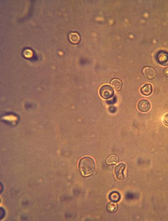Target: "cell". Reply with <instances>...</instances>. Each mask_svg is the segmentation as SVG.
Masks as SVG:
<instances>
[{
  "label": "cell",
  "instance_id": "6da1fadb",
  "mask_svg": "<svg viewBox=\"0 0 168 221\" xmlns=\"http://www.w3.org/2000/svg\"><path fill=\"white\" fill-rule=\"evenodd\" d=\"M79 168L83 176H90L95 171V162L90 157H85L80 160Z\"/></svg>",
  "mask_w": 168,
  "mask_h": 221
},
{
  "label": "cell",
  "instance_id": "7a4b0ae2",
  "mask_svg": "<svg viewBox=\"0 0 168 221\" xmlns=\"http://www.w3.org/2000/svg\"><path fill=\"white\" fill-rule=\"evenodd\" d=\"M99 95L104 99H109L113 97L114 91L113 88L109 85H104L99 89Z\"/></svg>",
  "mask_w": 168,
  "mask_h": 221
},
{
  "label": "cell",
  "instance_id": "3957f363",
  "mask_svg": "<svg viewBox=\"0 0 168 221\" xmlns=\"http://www.w3.org/2000/svg\"><path fill=\"white\" fill-rule=\"evenodd\" d=\"M126 167V164L121 163L118 164L115 168V174L116 178L119 180H123L124 179V171Z\"/></svg>",
  "mask_w": 168,
  "mask_h": 221
},
{
  "label": "cell",
  "instance_id": "277c9868",
  "mask_svg": "<svg viewBox=\"0 0 168 221\" xmlns=\"http://www.w3.org/2000/svg\"><path fill=\"white\" fill-rule=\"evenodd\" d=\"M137 108L141 112H147L151 108L149 101L147 100H141L137 104Z\"/></svg>",
  "mask_w": 168,
  "mask_h": 221
},
{
  "label": "cell",
  "instance_id": "5b68a950",
  "mask_svg": "<svg viewBox=\"0 0 168 221\" xmlns=\"http://www.w3.org/2000/svg\"><path fill=\"white\" fill-rule=\"evenodd\" d=\"M143 74L144 76L149 79H154L157 74L156 70L152 67H149V66L144 68L143 70Z\"/></svg>",
  "mask_w": 168,
  "mask_h": 221
},
{
  "label": "cell",
  "instance_id": "8992f818",
  "mask_svg": "<svg viewBox=\"0 0 168 221\" xmlns=\"http://www.w3.org/2000/svg\"><path fill=\"white\" fill-rule=\"evenodd\" d=\"M157 59L158 63L162 66H168V53L167 52H162L159 53L157 56Z\"/></svg>",
  "mask_w": 168,
  "mask_h": 221
},
{
  "label": "cell",
  "instance_id": "52a82bcc",
  "mask_svg": "<svg viewBox=\"0 0 168 221\" xmlns=\"http://www.w3.org/2000/svg\"><path fill=\"white\" fill-rule=\"evenodd\" d=\"M141 94L145 96H149L152 93V86L150 84L147 83L140 88Z\"/></svg>",
  "mask_w": 168,
  "mask_h": 221
},
{
  "label": "cell",
  "instance_id": "ba28073f",
  "mask_svg": "<svg viewBox=\"0 0 168 221\" xmlns=\"http://www.w3.org/2000/svg\"><path fill=\"white\" fill-rule=\"evenodd\" d=\"M69 39L71 42L74 44H77L80 42V36L77 33L72 32L69 34Z\"/></svg>",
  "mask_w": 168,
  "mask_h": 221
},
{
  "label": "cell",
  "instance_id": "9c48e42d",
  "mask_svg": "<svg viewBox=\"0 0 168 221\" xmlns=\"http://www.w3.org/2000/svg\"><path fill=\"white\" fill-rule=\"evenodd\" d=\"M109 198L111 201L116 202L120 201L121 196L117 191H113L109 195Z\"/></svg>",
  "mask_w": 168,
  "mask_h": 221
},
{
  "label": "cell",
  "instance_id": "30bf717a",
  "mask_svg": "<svg viewBox=\"0 0 168 221\" xmlns=\"http://www.w3.org/2000/svg\"><path fill=\"white\" fill-rule=\"evenodd\" d=\"M111 85L112 87L117 91L121 90L122 87V82L120 79H114L111 81Z\"/></svg>",
  "mask_w": 168,
  "mask_h": 221
},
{
  "label": "cell",
  "instance_id": "8fae6325",
  "mask_svg": "<svg viewBox=\"0 0 168 221\" xmlns=\"http://www.w3.org/2000/svg\"><path fill=\"white\" fill-rule=\"evenodd\" d=\"M118 157L116 155H110L106 160V163L108 164H116L117 163H118Z\"/></svg>",
  "mask_w": 168,
  "mask_h": 221
},
{
  "label": "cell",
  "instance_id": "7c38bea8",
  "mask_svg": "<svg viewBox=\"0 0 168 221\" xmlns=\"http://www.w3.org/2000/svg\"><path fill=\"white\" fill-rule=\"evenodd\" d=\"M117 209L118 205L116 202H111L107 205V210L111 213H114L116 211Z\"/></svg>",
  "mask_w": 168,
  "mask_h": 221
},
{
  "label": "cell",
  "instance_id": "4fadbf2b",
  "mask_svg": "<svg viewBox=\"0 0 168 221\" xmlns=\"http://www.w3.org/2000/svg\"><path fill=\"white\" fill-rule=\"evenodd\" d=\"M163 122L166 125L168 126V113L165 114L163 117Z\"/></svg>",
  "mask_w": 168,
  "mask_h": 221
},
{
  "label": "cell",
  "instance_id": "5bb4252c",
  "mask_svg": "<svg viewBox=\"0 0 168 221\" xmlns=\"http://www.w3.org/2000/svg\"><path fill=\"white\" fill-rule=\"evenodd\" d=\"M163 74L166 77H168V67H167L164 69Z\"/></svg>",
  "mask_w": 168,
  "mask_h": 221
},
{
  "label": "cell",
  "instance_id": "9a60e30c",
  "mask_svg": "<svg viewBox=\"0 0 168 221\" xmlns=\"http://www.w3.org/2000/svg\"><path fill=\"white\" fill-rule=\"evenodd\" d=\"M166 108H167V110H168V101H167V104H166Z\"/></svg>",
  "mask_w": 168,
  "mask_h": 221
}]
</instances>
